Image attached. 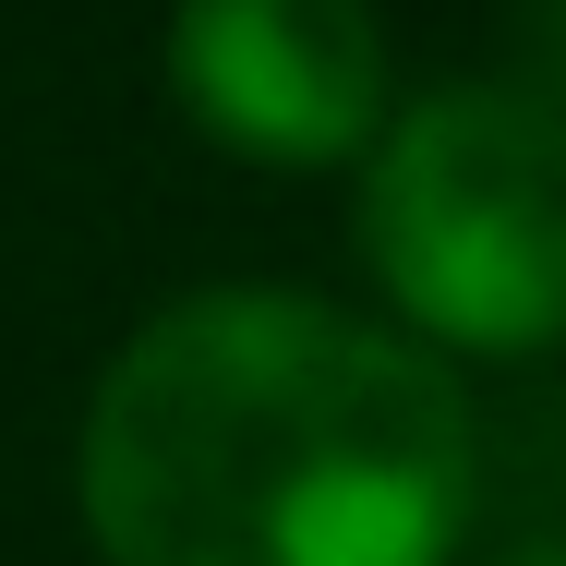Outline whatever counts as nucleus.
<instances>
[{
    "mask_svg": "<svg viewBox=\"0 0 566 566\" xmlns=\"http://www.w3.org/2000/svg\"><path fill=\"white\" fill-rule=\"evenodd\" d=\"M169 97L253 169H361V145L398 109V73L374 0H181Z\"/></svg>",
    "mask_w": 566,
    "mask_h": 566,
    "instance_id": "3",
    "label": "nucleus"
},
{
    "mask_svg": "<svg viewBox=\"0 0 566 566\" xmlns=\"http://www.w3.org/2000/svg\"><path fill=\"white\" fill-rule=\"evenodd\" d=\"M506 49H518V97H543V109H566V0H506Z\"/></svg>",
    "mask_w": 566,
    "mask_h": 566,
    "instance_id": "4",
    "label": "nucleus"
},
{
    "mask_svg": "<svg viewBox=\"0 0 566 566\" xmlns=\"http://www.w3.org/2000/svg\"><path fill=\"white\" fill-rule=\"evenodd\" d=\"M494 566H566V531L555 543H518V555H494Z\"/></svg>",
    "mask_w": 566,
    "mask_h": 566,
    "instance_id": "5",
    "label": "nucleus"
},
{
    "mask_svg": "<svg viewBox=\"0 0 566 566\" xmlns=\"http://www.w3.org/2000/svg\"><path fill=\"white\" fill-rule=\"evenodd\" d=\"M361 265L398 338L434 361H531L566 338V109L494 85H434L361 145Z\"/></svg>",
    "mask_w": 566,
    "mask_h": 566,
    "instance_id": "2",
    "label": "nucleus"
},
{
    "mask_svg": "<svg viewBox=\"0 0 566 566\" xmlns=\"http://www.w3.org/2000/svg\"><path fill=\"white\" fill-rule=\"evenodd\" d=\"M73 494L109 566H447L482 422L398 326L314 290H193L97 374Z\"/></svg>",
    "mask_w": 566,
    "mask_h": 566,
    "instance_id": "1",
    "label": "nucleus"
}]
</instances>
